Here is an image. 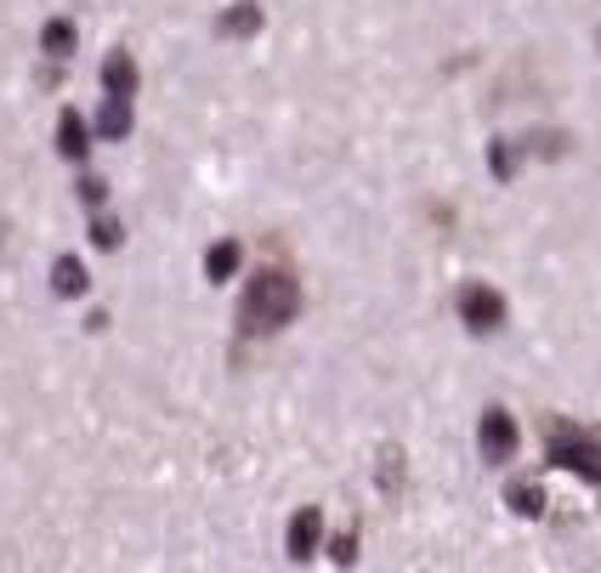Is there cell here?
I'll return each mask as SVG.
<instances>
[{"label": "cell", "mask_w": 601, "mask_h": 573, "mask_svg": "<svg viewBox=\"0 0 601 573\" xmlns=\"http://www.w3.org/2000/svg\"><path fill=\"white\" fill-rule=\"evenodd\" d=\"M460 324H465V329H477V335H494L499 324H506V295L488 290L483 279L460 284Z\"/></svg>", "instance_id": "3"}, {"label": "cell", "mask_w": 601, "mask_h": 573, "mask_svg": "<svg viewBox=\"0 0 601 573\" xmlns=\"http://www.w3.org/2000/svg\"><path fill=\"white\" fill-rule=\"evenodd\" d=\"M551 465L579 471L585 483H596V488H601V449L590 443L585 431H574V426H551Z\"/></svg>", "instance_id": "2"}, {"label": "cell", "mask_w": 601, "mask_h": 573, "mask_svg": "<svg viewBox=\"0 0 601 573\" xmlns=\"http://www.w3.org/2000/svg\"><path fill=\"white\" fill-rule=\"evenodd\" d=\"M41 52H46V57H75V23H69V18H52V23L41 29Z\"/></svg>", "instance_id": "10"}, {"label": "cell", "mask_w": 601, "mask_h": 573, "mask_svg": "<svg viewBox=\"0 0 601 573\" xmlns=\"http://www.w3.org/2000/svg\"><path fill=\"white\" fill-rule=\"evenodd\" d=\"M329 557H336V562L347 568V562L358 557V539H352V533H341V539H336V546H329Z\"/></svg>", "instance_id": "17"}, {"label": "cell", "mask_w": 601, "mask_h": 573, "mask_svg": "<svg viewBox=\"0 0 601 573\" xmlns=\"http://www.w3.org/2000/svg\"><path fill=\"white\" fill-rule=\"evenodd\" d=\"M52 290L57 295H86V267L75 256H57L52 261Z\"/></svg>", "instance_id": "11"}, {"label": "cell", "mask_w": 601, "mask_h": 573, "mask_svg": "<svg viewBox=\"0 0 601 573\" xmlns=\"http://www.w3.org/2000/svg\"><path fill=\"white\" fill-rule=\"evenodd\" d=\"M97 137H103V143L131 137V97H109L103 114H97Z\"/></svg>", "instance_id": "8"}, {"label": "cell", "mask_w": 601, "mask_h": 573, "mask_svg": "<svg viewBox=\"0 0 601 573\" xmlns=\"http://www.w3.org/2000/svg\"><path fill=\"white\" fill-rule=\"evenodd\" d=\"M137 57L131 52H109L103 57V86H109V97H137Z\"/></svg>", "instance_id": "6"}, {"label": "cell", "mask_w": 601, "mask_h": 573, "mask_svg": "<svg viewBox=\"0 0 601 573\" xmlns=\"http://www.w3.org/2000/svg\"><path fill=\"white\" fill-rule=\"evenodd\" d=\"M103 193H109L103 177H86V182H80V199H86V205H103Z\"/></svg>", "instance_id": "16"}, {"label": "cell", "mask_w": 601, "mask_h": 573, "mask_svg": "<svg viewBox=\"0 0 601 573\" xmlns=\"http://www.w3.org/2000/svg\"><path fill=\"white\" fill-rule=\"evenodd\" d=\"M477 449H483V460H488V465H506V460H517V449H522V431H517V420H511L506 409H488V415L477 420Z\"/></svg>", "instance_id": "4"}, {"label": "cell", "mask_w": 601, "mask_h": 573, "mask_svg": "<svg viewBox=\"0 0 601 573\" xmlns=\"http://www.w3.org/2000/svg\"><path fill=\"white\" fill-rule=\"evenodd\" d=\"M222 29H227V35H256V29H261V7H256V0H239V7L222 18Z\"/></svg>", "instance_id": "12"}, {"label": "cell", "mask_w": 601, "mask_h": 573, "mask_svg": "<svg viewBox=\"0 0 601 573\" xmlns=\"http://www.w3.org/2000/svg\"><path fill=\"white\" fill-rule=\"evenodd\" d=\"M318 539H324V512H318V505H300V512L290 517V533H284L290 562H307L318 551Z\"/></svg>", "instance_id": "5"}, {"label": "cell", "mask_w": 601, "mask_h": 573, "mask_svg": "<svg viewBox=\"0 0 601 573\" xmlns=\"http://www.w3.org/2000/svg\"><path fill=\"white\" fill-rule=\"evenodd\" d=\"M91 239L103 245V250H120V239H125V233H120V222H109V216H97V222H91Z\"/></svg>", "instance_id": "14"}, {"label": "cell", "mask_w": 601, "mask_h": 573, "mask_svg": "<svg viewBox=\"0 0 601 573\" xmlns=\"http://www.w3.org/2000/svg\"><path fill=\"white\" fill-rule=\"evenodd\" d=\"M511 171H517V154H511V143H494V177H499V182H511Z\"/></svg>", "instance_id": "15"}, {"label": "cell", "mask_w": 601, "mask_h": 573, "mask_svg": "<svg viewBox=\"0 0 601 573\" xmlns=\"http://www.w3.org/2000/svg\"><path fill=\"white\" fill-rule=\"evenodd\" d=\"M300 313V284L284 273V267H261L245 290V307H239V329L245 335H279L290 318Z\"/></svg>", "instance_id": "1"}, {"label": "cell", "mask_w": 601, "mask_h": 573, "mask_svg": "<svg viewBox=\"0 0 601 573\" xmlns=\"http://www.w3.org/2000/svg\"><path fill=\"white\" fill-rule=\"evenodd\" d=\"M239 261H245V250H239V245H233V239H222V245H211V250H205V279H211V284H222V279H233V273H239Z\"/></svg>", "instance_id": "9"}, {"label": "cell", "mask_w": 601, "mask_h": 573, "mask_svg": "<svg viewBox=\"0 0 601 573\" xmlns=\"http://www.w3.org/2000/svg\"><path fill=\"white\" fill-rule=\"evenodd\" d=\"M57 154L63 159H86L91 154V131H86V120L75 109H63V120H57Z\"/></svg>", "instance_id": "7"}, {"label": "cell", "mask_w": 601, "mask_h": 573, "mask_svg": "<svg viewBox=\"0 0 601 573\" xmlns=\"http://www.w3.org/2000/svg\"><path fill=\"white\" fill-rule=\"evenodd\" d=\"M506 499H511V512H517V517H540V512H545V494H540V488H528V483H517Z\"/></svg>", "instance_id": "13"}]
</instances>
